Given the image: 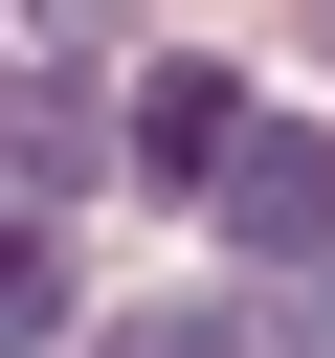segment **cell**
<instances>
[{
    "mask_svg": "<svg viewBox=\"0 0 335 358\" xmlns=\"http://www.w3.org/2000/svg\"><path fill=\"white\" fill-rule=\"evenodd\" d=\"M223 246H246V268H335V134H246Z\"/></svg>",
    "mask_w": 335,
    "mask_h": 358,
    "instance_id": "obj_1",
    "label": "cell"
},
{
    "mask_svg": "<svg viewBox=\"0 0 335 358\" xmlns=\"http://www.w3.org/2000/svg\"><path fill=\"white\" fill-rule=\"evenodd\" d=\"M246 134H268V112H246L223 67H156V90H134V179H179V201H223V179H246Z\"/></svg>",
    "mask_w": 335,
    "mask_h": 358,
    "instance_id": "obj_2",
    "label": "cell"
},
{
    "mask_svg": "<svg viewBox=\"0 0 335 358\" xmlns=\"http://www.w3.org/2000/svg\"><path fill=\"white\" fill-rule=\"evenodd\" d=\"M89 157H134V134H89V45H45L22 67V201H67Z\"/></svg>",
    "mask_w": 335,
    "mask_h": 358,
    "instance_id": "obj_3",
    "label": "cell"
},
{
    "mask_svg": "<svg viewBox=\"0 0 335 358\" xmlns=\"http://www.w3.org/2000/svg\"><path fill=\"white\" fill-rule=\"evenodd\" d=\"M45 336H89V313H67V246L22 224V246H0V358H45Z\"/></svg>",
    "mask_w": 335,
    "mask_h": 358,
    "instance_id": "obj_4",
    "label": "cell"
},
{
    "mask_svg": "<svg viewBox=\"0 0 335 358\" xmlns=\"http://www.w3.org/2000/svg\"><path fill=\"white\" fill-rule=\"evenodd\" d=\"M112 358H246V313H112Z\"/></svg>",
    "mask_w": 335,
    "mask_h": 358,
    "instance_id": "obj_5",
    "label": "cell"
}]
</instances>
